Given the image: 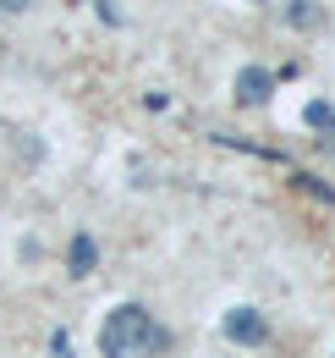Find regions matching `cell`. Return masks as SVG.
<instances>
[{
    "label": "cell",
    "mask_w": 335,
    "mask_h": 358,
    "mask_svg": "<svg viewBox=\"0 0 335 358\" xmlns=\"http://www.w3.org/2000/svg\"><path fill=\"white\" fill-rule=\"evenodd\" d=\"M0 11H28V0H0Z\"/></svg>",
    "instance_id": "ba28073f"
},
{
    "label": "cell",
    "mask_w": 335,
    "mask_h": 358,
    "mask_svg": "<svg viewBox=\"0 0 335 358\" xmlns=\"http://www.w3.org/2000/svg\"><path fill=\"white\" fill-rule=\"evenodd\" d=\"M50 353H55V358H72V336H66V331H55V336H50Z\"/></svg>",
    "instance_id": "52a82bcc"
},
{
    "label": "cell",
    "mask_w": 335,
    "mask_h": 358,
    "mask_svg": "<svg viewBox=\"0 0 335 358\" xmlns=\"http://www.w3.org/2000/svg\"><path fill=\"white\" fill-rule=\"evenodd\" d=\"M220 331H225V342H237V348H264V342H269V320L258 309H231Z\"/></svg>",
    "instance_id": "7a4b0ae2"
},
{
    "label": "cell",
    "mask_w": 335,
    "mask_h": 358,
    "mask_svg": "<svg viewBox=\"0 0 335 358\" xmlns=\"http://www.w3.org/2000/svg\"><path fill=\"white\" fill-rule=\"evenodd\" d=\"M231 89H237V105H264V99L275 94V72H264V66H242Z\"/></svg>",
    "instance_id": "3957f363"
},
{
    "label": "cell",
    "mask_w": 335,
    "mask_h": 358,
    "mask_svg": "<svg viewBox=\"0 0 335 358\" xmlns=\"http://www.w3.org/2000/svg\"><path fill=\"white\" fill-rule=\"evenodd\" d=\"M94 265H99V243H94V231H77L72 248H66V270L72 275H94Z\"/></svg>",
    "instance_id": "277c9868"
},
{
    "label": "cell",
    "mask_w": 335,
    "mask_h": 358,
    "mask_svg": "<svg viewBox=\"0 0 335 358\" xmlns=\"http://www.w3.org/2000/svg\"><path fill=\"white\" fill-rule=\"evenodd\" d=\"M286 17H292V28H319V6H313V0H292Z\"/></svg>",
    "instance_id": "5b68a950"
},
{
    "label": "cell",
    "mask_w": 335,
    "mask_h": 358,
    "mask_svg": "<svg viewBox=\"0 0 335 358\" xmlns=\"http://www.w3.org/2000/svg\"><path fill=\"white\" fill-rule=\"evenodd\" d=\"M165 342L170 336L160 331V320L143 303H116L99 325V353L105 358H154V353H165Z\"/></svg>",
    "instance_id": "6da1fadb"
},
{
    "label": "cell",
    "mask_w": 335,
    "mask_h": 358,
    "mask_svg": "<svg viewBox=\"0 0 335 358\" xmlns=\"http://www.w3.org/2000/svg\"><path fill=\"white\" fill-rule=\"evenodd\" d=\"M302 122H308V127H330V133H335V105H325V99H313V105L302 110Z\"/></svg>",
    "instance_id": "8992f818"
}]
</instances>
